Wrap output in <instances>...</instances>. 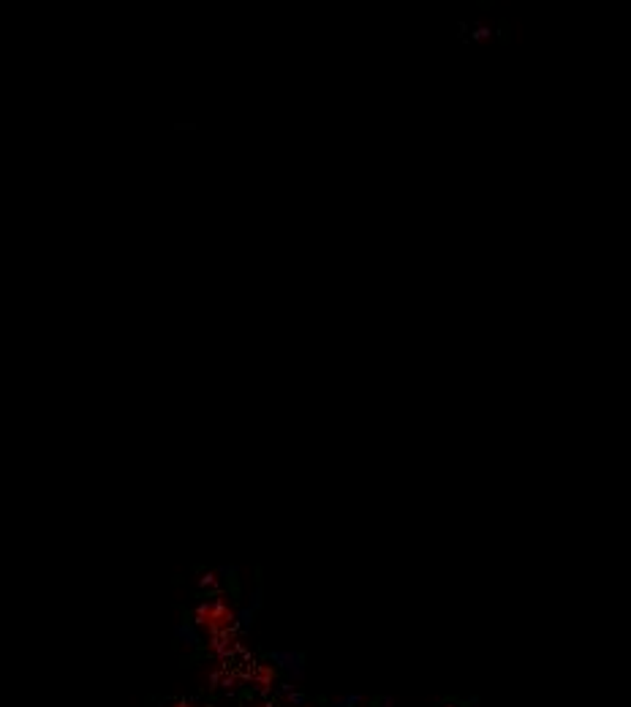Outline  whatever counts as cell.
Here are the masks:
<instances>
[{
    "mask_svg": "<svg viewBox=\"0 0 631 707\" xmlns=\"http://www.w3.org/2000/svg\"><path fill=\"white\" fill-rule=\"evenodd\" d=\"M196 620L207 629L210 634H221L229 629V623L234 620V612L223 604V601H213V604H204V607H199V612H196Z\"/></svg>",
    "mask_w": 631,
    "mask_h": 707,
    "instance_id": "1",
    "label": "cell"
},
{
    "mask_svg": "<svg viewBox=\"0 0 631 707\" xmlns=\"http://www.w3.org/2000/svg\"><path fill=\"white\" fill-rule=\"evenodd\" d=\"M175 707H190V705H188V702H180V705H175Z\"/></svg>",
    "mask_w": 631,
    "mask_h": 707,
    "instance_id": "2",
    "label": "cell"
}]
</instances>
